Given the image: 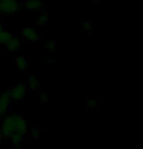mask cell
I'll list each match as a JSON object with an SVG mask.
<instances>
[{"instance_id": "1", "label": "cell", "mask_w": 143, "mask_h": 149, "mask_svg": "<svg viewBox=\"0 0 143 149\" xmlns=\"http://www.w3.org/2000/svg\"><path fill=\"white\" fill-rule=\"evenodd\" d=\"M0 130L5 139H9L10 134L15 132L25 136L29 131V125L23 115L11 114L5 116L1 121Z\"/></svg>"}, {"instance_id": "2", "label": "cell", "mask_w": 143, "mask_h": 149, "mask_svg": "<svg viewBox=\"0 0 143 149\" xmlns=\"http://www.w3.org/2000/svg\"><path fill=\"white\" fill-rule=\"evenodd\" d=\"M21 8L22 3L19 0H0V13L5 15H13Z\"/></svg>"}, {"instance_id": "3", "label": "cell", "mask_w": 143, "mask_h": 149, "mask_svg": "<svg viewBox=\"0 0 143 149\" xmlns=\"http://www.w3.org/2000/svg\"><path fill=\"white\" fill-rule=\"evenodd\" d=\"M29 91V87L24 85V84H16V85L12 86L8 90V94H9L11 100L13 102H18L21 100L26 97Z\"/></svg>"}, {"instance_id": "4", "label": "cell", "mask_w": 143, "mask_h": 149, "mask_svg": "<svg viewBox=\"0 0 143 149\" xmlns=\"http://www.w3.org/2000/svg\"><path fill=\"white\" fill-rule=\"evenodd\" d=\"M22 7L27 12H41L44 4L41 0H25L22 3Z\"/></svg>"}, {"instance_id": "5", "label": "cell", "mask_w": 143, "mask_h": 149, "mask_svg": "<svg viewBox=\"0 0 143 149\" xmlns=\"http://www.w3.org/2000/svg\"><path fill=\"white\" fill-rule=\"evenodd\" d=\"M21 34L25 40L29 41L30 43H35V42L39 40V38H40L36 29H32V27H25V29H22Z\"/></svg>"}, {"instance_id": "6", "label": "cell", "mask_w": 143, "mask_h": 149, "mask_svg": "<svg viewBox=\"0 0 143 149\" xmlns=\"http://www.w3.org/2000/svg\"><path fill=\"white\" fill-rule=\"evenodd\" d=\"M21 46H22L21 39L16 37V36H14V35H13V37L9 40V42L5 45L7 51H9V52H15V51H17V50H19L20 48H21Z\"/></svg>"}, {"instance_id": "7", "label": "cell", "mask_w": 143, "mask_h": 149, "mask_svg": "<svg viewBox=\"0 0 143 149\" xmlns=\"http://www.w3.org/2000/svg\"><path fill=\"white\" fill-rule=\"evenodd\" d=\"M12 37H13L12 32L1 29H0V46H5Z\"/></svg>"}, {"instance_id": "8", "label": "cell", "mask_w": 143, "mask_h": 149, "mask_svg": "<svg viewBox=\"0 0 143 149\" xmlns=\"http://www.w3.org/2000/svg\"><path fill=\"white\" fill-rule=\"evenodd\" d=\"M15 64H16L17 67H18L20 70H25V69L27 68V66H29V61H27L25 57H22V56H20V57L16 58Z\"/></svg>"}, {"instance_id": "9", "label": "cell", "mask_w": 143, "mask_h": 149, "mask_svg": "<svg viewBox=\"0 0 143 149\" xmlns=\"http://www.w3.org/2000/svg\"><path fill=\"white\" fill-rule=\"evenodd\" d=\"M9 139L14 145H20V143H22L24 140V136L15 132V133H12L9 136Z\"/></svg>"}, {"instance_id": "10", "label": "cell", "mask_w": 143, "mask_h": 149, "mask_svg": "<svg viewBox=\"0 0 143 149\" xmlns=\"http://www.w3.org/2000/svg\"><path fill=\"white\" fill-rule=\"evenodd\" d=\"M27 82H29V86H30V89L35 90V91H38L39 82H38V80L36 79L35 76H30L29 78V80H27Z\"/></svg>"}, {"instance_id": "11", "label": "cell", "mask_w": 143, "mask_h": 149, "mask_svg": "<svg viewBox=\"0 0 143 149\" xmlns=\"http://www.w3.org/2000/svg\"><path fill=\"white\" fill-rule=\"evenodd\" d=\"M48 19H49L48 15L46 13H42L38 16L36 22H37V24H39V26H44V24H46L48 22Z\"/></svg>"}, {"instance_id": "12", "label": "cell", "mask_w": 143, "mask_h": 149, "mask_svg": "<svg viewBox=\"0 0 143 149\" xmlns=\"http://www.w3.org/2000/svg\"><path fill=\"white\" fill-rule=\"evenodd\" d=\"M9 105L10 104H8V103L0 102V117L6 115V113L8 112V109H9Z\"/></svg>"}, {"instance_id": "13", "label": "cell", "mask_w": 143, "mask_h": 149, "mask_svg": "<svg viewBox=\"0 0 143 149\" xmlns=\"http://www.w3.org/2000/svg\"><path fill=\"white\" fill-rule=\"evenodd\" d=\"M39 136H40V131H39V129L36 127H32V130L30 131V136L33 139H38Z\"/></svg>"}, {"instance_id": "14", "label": "cell", "mask_w": 143, "mask_h": 149, "mask_svg": "<svg viewBox=\"0 0 143 149\" xmlns=\"http://www.w3.org/2000/svg\"><path fill=\"white\" fill-rule=\"evenodd\" d=\"M44 47H45V49L47 50L48 52L50 53H52V52H54V50H55V43H54V41H52V40H47L45 42V44H44Z\"/></svg>"}, {"instance_id": "15", "label": "cell", "mask_w": 143, "mask_h": 149, "mask_svg": "<svg viewBox=\"0 0 143 149\" xmlns=\"http://www.w3.org/2000/svg\"><path fill=\"white\" fill-rule=\"evenodd\" d=\"M82 27H83V29H85L86 32L89 33V32L92 31V29H93V24H92L91 22H89V21H85L82 24Z\"/></svg>"}, {"instance_id": "16", "label": "cell", "mask_w": 143, "mask_h": 149, "mask_svg": "<svg viewBox=\"0 0 143 149\" xmlns=\"http://www.w3.org/2000/svg\"><path fill=\"white\" fill-rule=\"evenodd\" d=\"M86 103H87V106L88 107H91V108H98L99 107V100H89L86 102Z\"/></svg>"}, {"instance_id": "17", "label": "cell", "mask_w": 143, "mask_h": 149, "mask_svg": "<svg viewBox=\"0 0 143 149\" xmlns=\"http://www.w3.org/2000/svg\"><path fill=\"white\" fill-rule=\"evenodd\" d=\"M47 100H48V95L46 94H41L39 95V102L41 103H46Z\"/></svg>"}, {"instance_id": "18", "label": "cell", "mask_w": 143, "mask_h": 149, "mask_svg": "<svg viewBox=\"0 0 143 149\" xmlns=\"http://www.w3.org/2000/svg\"><path fill=\"white\" fill-rule=\"evenodd\" d=\"M3 139H4V136H3V134H2L1 130H0V142H1V140H3Z\"/></svg>"}, {"instance_id": "19", "label": "cell", "mask_w": 143, "mask_h": 149, "mask_svg": "<svg viewBox=\"0 0 143 149\" xmlns=\"http://www.w3.org/2000/svg\"><path fill=\"white\" fill-rule=\"evenodd\" d=\"M13 149H23V148H22V147H21V146H20V145H16L15 147H14Z\"/></svg>"}, {"instance_id": "20", "label": "cell", "mask_w": 143, "mask_h": 149, "mask_svg": "<svg viewBox=\"0 0 143 149\" xmlns=\"http://www.w3.org/2000/svg\"><path fill=\"white\" fill-rule=\"evenodd\" d=\"M3 29V24H2L1 21H0V29Z\"/></svg>"}, {"instance_id": "21", "label": "cell", "mask_w": 143, "mask_h": 149, "mask_svg": "<svg viewBox=\"0 0 143 149\" xmlns=\"http://www.w3.org/2000/svg\"><path fill=\"white\" fill-rule=\"evenodd\" d=\"M93 2H94V3H98V2H99V0H93Z\"/></svg>"}, {"instance_id": "22", "label": "cell", "mask_w": 143, "mask_h": 149, "mask_svg": "<svg viewBox=\"0 0 143 149\" xmlns=\"http://www.w3.org/2000/svg\"><path fill=\"white\" fill-rule=\"evenodd\" d=\"M0 14H1V13H0Z\"/></svg>"}]
</instances>
